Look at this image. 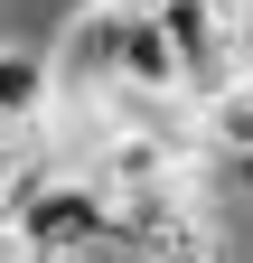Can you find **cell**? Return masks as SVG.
<instances>
[{"instance_id":"6da1fadb","label":"cell","mask_w":253,"mask_h":263,"mask_svg":"<svg viewBox=\"0 0 253 263\" xmlns=\"http://www.w3.org/2000/svg\"><path fill=\"white\" fill-rule=\"evenodd\" d=\"M132 28H141L132 0H85V10L66 19V38L47 47V66H56V104H103V94L122 85V47H132Z\"/></svg>"},{"instance_id":"7a4b0ae2","label":"cell","mask_w":253,"mask_h":263,"mask_svg":"<svg viewBox=\"0 0 253 263\" xmlns=\"http://www.w3.org/2000/svg\"><path fill=\"white\" fill-rule=\"evenodd\" d=\"M103 226H113L103 179L66 170L56 188H38V197H28V216H19V254H28V263H75L94 235H103Z\"/></svg>"},{"instance_id":"3957f363","label":"cell","mask_w":253,"mask_h":263,"mask_svg":"<svg viewBox=\"0 0 253 263\" xmlns=\"http://www.w3.org/2000/svg\"><path fill=\"white\" fill-rule=\"evenodd\" d=\"M206 160H225V170L253 179V76L225 85V94L206 104Z\"/></svg>"},{"instance_id":"277c9868","label":"cell","mask_w":253,"mask_h":263,"mask_svg":"<svg viewBox=\"0 0 253 263\" xmlns=\"http://www.w3.org/2000/svg\"><path fill=\"white\" fill-rule=\"evenodd\" d=\"M0 263H28V254H19V226H10V216H0Z\"/></svg>"},{"instance_id":"5b68a950","label":"cell","mask_w":253,"mask_h":263,"mask_svg":"<svg viewBox=\"0 0 253 263\" xmlns=\"http://www.w3.org/2000/svg\"><path fill=\"white\" fill-rule=\"evenodd\" d=\"M132 10H141V19H160V10H169V0H132Z\"/></svg>"}]
</instances>
